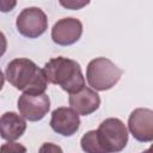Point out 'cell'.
<instances>
[{"instance_id": "2e32d148", "label": "cell", "mask_w": 153, "mask_h": 153, "mask_svg": "<svg viewBox=\"0 0 153 153\" xmlns=\"http://www.w3.org/2000/svg\"><path fill=\"white\" fill-rule=\"evenodd\" d=\"M17 5L16 1H8V0H0V11L1 12H10L14 8V6Z\"/></svg>"}, {"instance_id": "d6986e66", "label": "cell", "mask_w": 153, "mask_h": 153, "mask_svg": "<svg viewBox=\"0 0 153 153\" xmlns=\"http://www.w3.org/2000/svg\"><path fill=\"white\" fill-rule=\"evenodd\" d=\"M142 153H152V149L151 148H148V149H146L145 152H142Z\"/></svg>"}, {"instance_id": "7c38bea8", "label": "cell", "mask_w": 153, "mask_h": 153, "mask_svg": "<svg viewBox=\"0 0 153 153\" xmlns=\"http://www.w3.org/2000/svg\"><path fill=\"white\" fill-rule=\"evenodd\" d=\"M80 145L82 151L86 153H106L99 141L97 130H90L84 134L80 140Z\"/></svg>"}, {"instance_id": "8992f818", "label": "cell", "mask_w": 153, "mask_h": 153, "mask_svg": "<svg viewBox=\"0 0 153 153\" xmlns=\"http://www.w3.org/2000/svg\"><path fill=\"white\" fill-rule=\"evenodd\" d=\"M18 110L23 118L30 122H37L44 118L50 109L49 96L23 93L18 99Z\"/></svg>"}, {"instance_id": "ac0fdd59", "label": "cell", "mask_w": 153, "mask_h": 153, "mask_svg": "<svg viewBox=\"0 0 153 153\" xmlns=\"http://www.w3.org/2000/svg\"><path fill=\"white\" fill-rule=\"evenodd\" d=\"M4 81H5V78H4L2 72H1V69H0V90H1L2 86H4Z\"/></svg>"}, {"instance_id": "9a60e30c", "label": "cell", "mask_w": 153, "mask_h": 153, "mask_svg": "<svg viewBox=\"0 0 153 153\" xmlns=\"http://www.w3.org/2000/svg\"><path fill=\"white\" fill-rule=\"evenodd\" d=\"M88 4V1H60V5H62L66 8H71V10H80L81 7L86 6Z\"/></svg>"}, {"instance_id": "277c9868", "label": "cell", "mask_w": 153, "mask_h": 153, "mask_svg": "<svg viewBox=\"0 0 153 153\" xmlns=\"http://www.w3.org/2000/svg\"><path fill=\"white\" fill-rule=\"evenodd\" d=\"M97 133L106 153H118L128 143V129L120 118L110 117L104 120L99 124Z\"/></svg>"}, {"instance_id": "7a4b0ae2", "label": "cell", "mask_w": 153, "mask_h": 153, "mask_svg": "<svg viewBox=\"0 0 153 153\" xmlns=\"http://www.w3.org/2000/svg\"><path fill=\"white\" fill-rule=\"evenodd\" d=\"M44 74L47 80L54 85H59L69 94L76 93L85 87V78L80 65L63 56L50 59L44 65Z\"/></svg>"}, {"instance_id": "5bb4252c", "label": "cell", "mask_w": 153, "mask_h": 153, "mask_svg": "<svg viewBox=\"0 0 153 153\" xmlns=\"http://www.w3.org/2000/svg\"><path fill=\"white\" fill-rule=\"evenodd\" d=\"M38 153H63V151L59 145H55L51 142H45L39 147Z\"/></svg>"}, {"instance_id": "8fae6325", "label": "cell", "mask_w": 153, "mask_h": 153, "mask_svg": "<svg viewBox=\"0 0 153 153\" xmlns=\"http://www.w3.org/2000/svg\"><path fill=\"white\" fill-rule=\"evenodd\" d=\"M26 130L25 120L12 111L0 116V136L7 141H16Z\"/></svg>"}, {"instance_id": "3957f363", "label": "cell", "mask_w": 153, "mask_h": 153, "mask_svg": "<svg viewBox=\"0 0 153 153\" xmlns=\"http://www.w3.org/2000/svg\"><path fill=\"white\" fill-rule=\"evenodd\" d=\"M120 69L106 57H96L90 61L86 68V79L88 85L96 91H106L112 88L122 76Z\"/></svg>"}, {"instance_id": "52a82bcc", "label": "cell", "mask_w": 153, "mask_h": 153, "mask_svg": "<svg viewBox=\"0 0 153 153\" xmlns=\"http://www.w3.org/2000/svg\"><path fill=\"white\" fill-rule=\"evenodd\" d=\"M128 129L135 140L151 142L153 140V111L147 108H137L129 115Z\"/></svg>"}, {"instance_id": "e0dca14e", "label": "cell", "mask_w": 153, "mask_h": 153, "mask_svg": "<svg viewBox=\"0 0 153 153\" xmlns=\"http://www.w3.org/2000/svg\"><path fill=\"white\" fill-rule=\"evenodd\" d=\"M6 49H7V39H6L5 35L0 31V57L5 54Z\"/></svg>"}, {"instance_id": "5b68a950", "label": "cell", "mask_w": 153, "mask_h": 153, "mask_svg": "<svg viewBox=\"0 0 153 153\" xmlns=\"http://www.w3.org/2000/svg\"><path fill=\"white\" fill-rule=\"evenodd\" d=\"M17 30L27 38H37L48 29V19L39 7L24 8L17 17Z\"/></svg>"}, {"instance_id": "30bf717a", "label": "cell", "mask_w": 153, "mask_h": 153, "mask_svg": "<svg viewBox=\"0 0 153 153\" xmlns=\"http://www.w3.org/2000/svg\"><path fill=\"white\" fill-rule=\"evenodd\" d=\"M69 105L78 115L87 116L99 108L100 98L94 90L85 86L79 92L69 94Z\"/></svg>"}, {"instance_id": "ba28073f", "label": "cell", "mask_w": 153, "mask_h": 153, "mask_svg": "<svg viewBox=\"0 0 153 153\" xmlns=\"http://www.w3.org/2000/svg\"><path fill=\"white\" fill-rule=\"evenodd\" d=\"M82 35V24L76 18H62L51 29V39L57 45H72Z\"/></svg>"}, {"instance_id": "6da1fadb", "label": "cell", "mask_w": 153, "mask_h": 153, "mask_svg": "<svg viewBox=\"0 0 153 153\" xmlns=\"http://www.w3.org/2000/svg\"><path fill=\"white\" fill-rule=\"evenodd\" d=\"M6 78L17 90L27 94H43L48 86L44 71L29 59H14L6 67Z\"/></svg>"}, {"instance_id": "4fadbf2b", "label": "cell", "mask_w": 153, "mask_h": 153, "mask_svg": "<svg viewBox=\"0 0 153 153\" xmlns=\"http://www.w3.org/2000/svg\"><path fill=\"white\" fill-rule=\"evenodd\" d=\"M0 153H26V148L20 143L8 141L0 147Z\"/></svg>"}, {"instance_id": "9c48e42d", "label": "cell", "mask_w": 153, "mask_h": 153, "mask_svg": "<svg viewBox=\"0 0 153 153\" xmlns=\"http://www.w3.org/2000/svg\"><path fill=\"white\" fill-rule=\"evenodd\" d=\"M80 118L79 115L71 108H57L51 112L50 127L51 129L62 135L72 136L79 130Z\"/></svg>"}]
</instances>
